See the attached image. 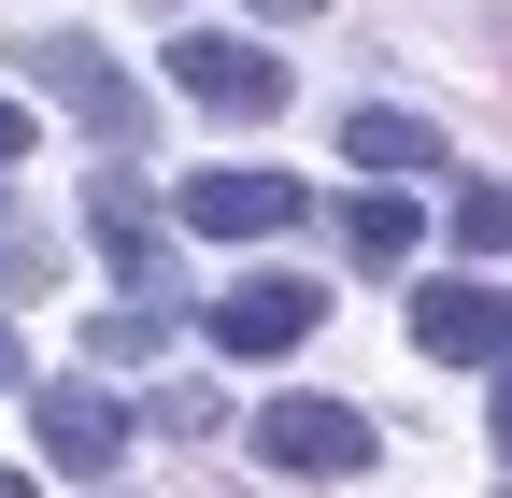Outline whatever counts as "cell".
<instances>
[{"label":"cell","instance_id":"cell-11","mask_svg":"<svg viewBox=\"0 0 512 498\" xmlns=\"http://www.w3.org/2000/svg\"><path fill=\"white\" fill-rule=\"evenodd\" d=\"M456 242H470V257H512V185H498V171L456 185Z\"/></svg>","mask_w":512,"mask_h":498},{"label":"cell","instance_id":"cell-7","mask_svg":"<svg viewBox=\"0 0 512 498\" xmlns=\"http://www.w3.org/2000/svg\"><path fill=\"white\" fill-rule=\"evenodd\" d=\"M413 342H427L441 370H484V356L512 342V299H498V285H413Z\"/></svg>","mask_w":512,"mask_h":498},{"label":"cell","instance_id":"cell-3","mask_svg":"<svg viewBox=\"0 0 512 498\" xmlns=\"http://www.w3.org/2000/svg\"><path fill=\"white\" fill-rule=\"evenodd\" d=\"M15 72H29V86H57L100 143H143V86L114 72V43H86V29H29V43H15Z\"/></svg>","mask_w":512,"mask_h":498},{"label":"cell","instance_id":"cell-13","mask_svg":"<svg viewBox=\"0 0 512 498\" xmlns=\"http://www.w3.org/2000/svg\"><path fill=\"white\" fill-rule=\"evenodd\" d=\"M484 370H498V456H512V342H498V356H484Z\"/></svg>","mask_w":512,"mask_h":498},{"label":"cell","instance_id":"cell-12","mask_svg":"<svg viewBox=\"0 0 512 498\" xmlns=\"http://www.w3.org/2000/svg\"><path fill=\"white\" fill-rule=\"evenodd\" d=\"M29 157V100H0V171H15Z\"/></svg>","mask_w":512,"mask_h":498},{"label":"cell","instance_id":"cell-9","mask_svg":"<svg viewBox=\"0 0 512 498\" xmlns=\"http://www.w3.org/2000/svg\"><path fill=\"white\" fill-rule=\"evenodd\" d=\"M413 228H427V214H413V200H399V185H384V171H370V185H356V200H342V257H356V271H399V257H413Z\"/></svg>","mask_w":512,"mask_h":498},{"label":"cell","instance_id":"cell-15","mask_svg":"<svg viewBox=\"0 0 512 498\" xmlns=\"http://www.w3.org/2000/svg\"><path fill=\"white\" fill-rule=\"evenodd\" d=\"M256 15H285V29H299V15H328V0H256Z\"/></svg>","mask_w":512,"mask_h":498},{"label":"cell","instance_id":"cell-14","mask_svg":"<svg viewBox=\"0 0 512 498\" xmlns=\"http://www.w3.org/2000/svg\"><path fill=\"white\" fill-rule=\"evenodd\" d=\"M484 57H498V72H512V15H484Z\"/></svg>","mask_w":512,"mask_h":498},{"label":"cell","instance_id":"cell-5","mask_svg":"<svg viewBox=\"0 0 512 498\" xmlns=\"http://www.w3.org/2000/svg\"><path fill=\"white\" fill-rule=\"evenodd\" d=\"M86 242L114 257V285L143 299V314H171V242H157V214H143V185H128V171L86 185Z\"/></svg>","mask_w":512,"mask_h":498},{"label":"cell","instance_id":"cell-2","mask_svg":"<svg viewBox=\"0 0 512 498\" xmlns=\"http://www.w3.org/2000/svg\"><path fill=\"white\" fill-rule=\"evenodd\" d=\"M214 356H242V370H271V356H299L313 328H328V285H313V271H242L228 299H214Z\"/></svg>","mask_w":512,"mask_h":498},{"label":"cell","instance_id":"cell-6","mask_svg":"<svg viewBox=\"0 0 512 498\" xmlns=\"http://www.w3.org/2000/svg\"><path fill=\"white\" fill-rule=\"evenodd\" d=\"M185 228H214V242H285L313 200H299V185L285 171H185V200H171Z\"/></svg>","mask_w":512,"mask_h":498},{"label":"cell","instance_id":"cell-10","mask_svg":"<svg viewBox=\"0 0 512 498\" xmlns=\"http://www.w3.org/2000/svg\"><path fill=\"white\" fill-rule=\"evenodd\" d=\"M342 157L399 185V171H441V129H427V114H384V100H370V114H342Z\"/></svg>","mask_w":512,"mask_h":498},{"label":"cell","instance_id":"cell-4","mask_svg":"<svg viewBox=\"0 0 512 498\" xmlns=\"http://www.w3.org/2000/svg\"><path fill=\"white\" fill-rule=\"evenodd\" d=\"M171 86L200 100V114H285L299 86H285V57L271 43H242V29H185L171 43Z\"/></svg>","mask_w":512,"mask_h":498},{"label":"cell","instance_id":"cell-17","mask_svg":"<svg viewBox=\"0 0 512 498\" xmlns=\"http://www.w3.org/2000/svg\"><path fill=\"white\" fill-rule=\"evenodd\" d=\"M0 370H15V342H0Z\"/></svg>","mask_w":512,"mask_h":498},{"label":"cell","instance_id":"cell-16","mask_svg":"<svg viewBox=\"0 0 512 498\" xmlns=\"http://www.w3.org/2000/svg\"><path fill=\"white\" fill-rule=\"evenodd\" d=\"M0 498H29V470H0Z\"/></svg>","mask_w":512,"mask_h":498},{"label":"cell","instance_id":"cell-8","mask_svg":"<svg viewBox=\"0 0 512 498\" xmlns=\"http://www.w3.org/2000/svg\"><path fill=\"white\" fill-rule=\"evenodd\" d=\"M29 427H43V456L72 470V484H100V470L128 456V413H114L100 385H43V399H29Z\"/></svg>","mask_w":512,"mask_h":498},{"label":"cell","instance_id":"cell-1","mask_svg":"<svg viewBox=\"0 0 512 498\" xmlns=\"http://www.w3.org/2000/svg\"><path fill=\"white\" fill-rule=\"evenodd\" d=\"M242 442H256V456H271L285 484H356V470L384 456V427H370L356 399H271V413H256V427H242Z\"/></svg>","mask_w":512,"mask_h":498}]
</instances>
